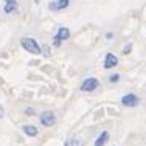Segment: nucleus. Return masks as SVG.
<instances>
[{
  "label": "nucleus",
  "instance_id": "1",
  "mask_svg": "<svg viewBox=\"0 0 146 146\" xmlns=\"http://www.w3.org/2000/svg\"><path fill=\"white\" fill-rule=\"evenodd\" d=\"M20 45H22L23 48H25L28 53H33V54H39L42 53V50H40V45L36 42V40L33 39V37H22L20 39Z\"/></svg>",
  "mask_w": 146,
  "mask_h": 146
},
{
  "label": "nucleus",
  "instance_id": "2",
  "mask_svg": "<svg viewBox=\"0 0 146 146\" xmlns=\"http://www.w3.org/2000/svg\"><path fill=\"white\" fill-rule=\"evenodd\" d=\"M40 123H42V126L45 127H50V126H53L54 123H56V115H54L51 110H45V112L40 113Z\"/></svg>",
  "mask_w": 146,
  "mask_h": 146
},
{
  "label": "nucleus",
  "instance_id": "3",
  "mask_svg": "<svg viewBox=\"0 0 146 146\" xmlns=\"http://www.w3.org/2000/svg\"><path fill=\"white\" fill-rule=\"evenodd\" d=\"M138 103H140V98L135 93H127V95H124L121 98V104L124 107H135V106H138Z\"/></svg>",
  "mask_w": 146,
  "mask_h": 146
},
{
  "label": "nucleus",
  "instance_id": "4",
  "mask_svg": "<svg viewBox=\"0 0 146 146\" xmlns=\"http://www.w3.org/2000/svg\"><path fill=\"white\" fill-rule=\"evenodd\" d=\"M100 86V81L96 78H87L84 82L81 84V92H93L96 87Z\"/></svg>",
  "mask_w": 146,
  "mask_h": 146
},
{
  "label": "nucleus",
  "instance_id": "5",
  "mask_svg": "<svg viewBox=\"0 0 146 146\" xmlns=\"http://www.w3.org/2000/svg\"><path fill=\"white\" fill-rule=\"evenodd\" d=\"M70 5V0H54V2L48 3V9L51 11H61V9H65Z\"/></svg>",
  "mask_w": 146,
  "mask_h": 146
},
{
  "label": "nucleus",
  "instance_id": "6",
  "mask_svg": "<svg viewBox=\"0 0 146 146\" xmlns=\"http://www.w3.org/2000/svg\"><path fill=\"white\" fill-rule=\"evenodd\" d=\"M118 65V58L115 56L113 53H107L106 56H104V68H113Z\"/></svg>",
  "mask_w": 146,
  "mask_h": 146
},
{
  "label": "nucleus",
  "instance_id": "7",
  "mask_svg": "<svg viewBox=\"0 0 146 146\" xmlns=\"http://www.w3.org/2000/svg\"><path fill=\"white\" fill-rule=\"evenodd\" d=\"M109 141V132L107 131H103L101 134L96 137V140H95V143H93V146H104Z\"/></svg>",
  "mask_w": 146,
  "mask_h": 146
},
{
  "label": "nucleus",
  "instance_id": "8",
  "mask_svg": "<svg viewBox=\"0 0 146 146\" xmlns=\"http://www.w3.org/2000/svg\"><path fill=\"white\" fill-rule=\"evenodd\" d=\"M56 37H59L61 40H67L68 37H70V30L65 28V27H61L56 33Z\"/></svg>",
  "mask_w": 146,
  "mask_h": 146
},
{
  "label": "nucleus",
  "instance_id": "9",
  "mask_svg": "<svg viewBox=\"0 0 146 146\" xmlns=\"http://www.w3.org/2000/svg\"><path fill=\"white\" fill-rule=\"evenodd\" d=\"M22 129H23V132H25V134L28 135V137H36L37 132H39V131H37V127H36V126H33V124H25V126H23Z\"/></svg>",
  "mask_w": 146,
  "mask_h": 146
},
{
  "label": "nucleus",
  "instance_id": "10",
  "mask_svg": "<svg viewBox=\"0 0 146 146\" xmlns=\"http://www.w3.org/2000/svg\"><path fill=\"white\" fill-rule=\"evenodd\" d=\"M3 11H5L6 14L16 13V11H17V3H5V6H3Z\"/></svg>",
  "mask_w": 146,
  "mask_h": 146
},
{
  "label": "nucleus",
  "instance_id": "11",
  "mask_svg": "<svg viewBox=\"0 0 146 146\" xmlns=\"http://www.w3.org/2000/svg\"><path fill=\"white\" fill-rule=\"evenodd\" d=\"M64 146H81V141H79L78 138H68Z\"/></svg>",
  "mask_w": 146,
  "mask_h": 146
},
{
  "label": "nucleus",
  "instance_id": "12",
  "mask_svg": "<svg viewBox=\"0 0 146 146\" xmlns=\"http://www.w3.org/2000/svg\"><path fill=\"white\" fill-rule=\"evenodd\" d=\"M40 50L44 51L45 56H50V54H51V51H50V48H48V45H42V47H40Z\"/></svg>",
  "mask_w": 146,
  "mask_h": 146
},
{
  "label": "nucleus",
  "instance_id": "13",
  "mask_svg": "<svg viewBox=\"0 0 146 146\" xmlns=\"http://www.w3.org/2000/svg\"><path fill=\"white\" fill-rule=\"evenodd\" d=\"M34 113H36V112H34V109H33V107H27V109H25V115L31 117V115H34Z\"/></svg>",
  "mask_w": 146,
  "mask_h": 146
},
{
  "label": "nucleus",
  "instance_id": "14",
  "mask_svg": "<svg viewBox=\"0 0 146 146\" xmlns=\"http://www.w3.org/2000/svg\"><path fill=\"white\" fill-rule=\"evenodd\" d=\"M118 79H120V75H118V73H115V75H112V76L109 78V81H110V82H117Z\"/></svg>",
  "mask_w": 146,
  "mask_h": 146
},
{
  "label": "nucleus",
  "instance_id": "15",
  "mask_svg": "<svg viewBox=\"0 0 146 146\" xmlns=\"http://www.w3.org/2000/svg\"><path fill=\"white\" fill-rule=\"evenodd\" d=\"M53 44H54V45H56V47H59V45H61V44H62V40H61V39H59V37H56V36H54V39H53Z\"/></svg>",
  "mask_w": 146,
  "mask_h": 146
},
{
  "label": "nucleus",
  "instance_id": "16",
  "mask_svg": "<svg viewBox=\"0 0 146 146\" xmlns=\"http://www.w3.org/2000/svg\"><path fill=\"white\" fill-rule=\"evenodd\" d=\"M131 50H132V45H126V48H124V54H129L131 53Z\"/></svg>",
  "mask_w": 146,
  "mask_h": 146
},
{
  "label": "nucleus",
  "instance_id": "17",
  "mask_svg": "<svg viewBox=\"0 0 146 146\" xmlns=\"http://www.w3.org/2000/svg\"><path fill=\"white\" fill-rule=\"evenodd\" d=\"M3 115H5V110H3L2 104H0V118H3Z\"/></svg>",
  "mask_w": 146,
  "mask_h": 146
},
{
  "label": "nucleus",
  "instance_id": "18",
  "mask_svg": "<svg viewBox=\"0 0 146 146\" xmlns=\"http://www.w3.org/2000/svg\"><path fill=\"white\" fill-rule=\"evenodd\" d=\"M5 3H17V0H3Z\"/></svg>",
  "mask_w": 146,
  "mask_h": 146
},
{
  "label": "nucleus",
  "instance_id": "19",
  "mask_svg": "<svg viewBox=\"0 0 146 146\" xmlns=\"http://www.w3.org/2000/svg\"><path fill=\"white\" fill-rule=\"evenodd\" d=\"M106 37H107V39H112V37H113V34H112V33H109V34H106Z\"/></svg>",
  "mask_w": 146,
  "mask_h": 146
}]
</instances>
